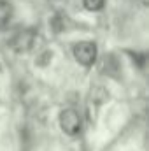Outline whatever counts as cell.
I'll return each instance as SVG.
<instances>
[{
	"label": "cell",
	"instance_id": "6da1fadb",
	"mask_svg": "<svg viewBox=\"0 0 149 151\" xmlns=\"http://www.w3.org/2000/svg\"><path fill=\"white\" fill-rule=\"evenodd\" d=\"M97 55H98L97 44L91 40H82L74 46V58L84 67H91L97 62Z\"/></svg>",
	"mask_w": 149,
	"mask_h": 151
},
{
	"label": "cell",
	"instance_id": "7a4b0ae2",
	"mask_svg": "<svg viewBox=\"0 0 149 151\" xmlns=\"http://www.w3.org/2000/svg\"><path fill=\"white\" fill-rule=\"evenodd\" d=\"M60 127L67 135H77L81 132V116L74 109H63L60 113Z\"/></svg>",
	"mask_w": 149,
	"mask_h": 151
},
{
	"label": "cell",
	"instance_id": "3957f363",
	"mask_svg": "<svg viewBox=\"0 0 149 151\" xmlns=\"http://www.w3.org/2000/svg\"><path fill=\"white\" fill-rule=\"evenodd\" d=\"M34 42H35V32L34 30H23V32H18L11 39L9 44L16 53H27L34 47Z\"/></svg>",
	"mask_w": 149,
	"mask_h": 151
},
{
	"label": "cell",
	"instance_id": "277c9868",
	"mask_svg": "<svg viewBox=\"0 0 149 151\" xmlns=\"http://www.w3.org/2000/svg\"><path fill=\"white\" fill-rule=\"evenodd\" d=\"M12 12H14L12 4H11L9 0H0V28L5 27V25L11 21Z\"/></svg>",
	"mask_w": 149,
	"mask_h": 151
},
{
	"label": "cell",
	"instance_id": "5b68a950",
	"mask_svg": "<svg viewBox=\"0 0 149 151\" xmlns=\"http://www.w3.org/2000/svg\"><path fill=\"white\" fill-rule=\"evenodd\" d=\"M82 5L86 11L90 12H97V11H102L104 5H105V0H82Z\"/></svg>",
	"mask_w": 149,
	"mask_h": 151
},
{
	"label": "cell",
	"instance_id": "8992f818",
	"mask_svg": "<svg viewBox=\"0 0 149 151\" xmlns=\"http://www.w3.org/2000/svg\"><path fill=\"white\" fill-rule=\"evenodd\" d=\"M51 60H53V53H51V51H44V53H42V58H39L37 63L39 65H46V63L51 62Z\"/></svg>",
	"mask_w": 149,
	"mask_h": 151
}]
</instances>
